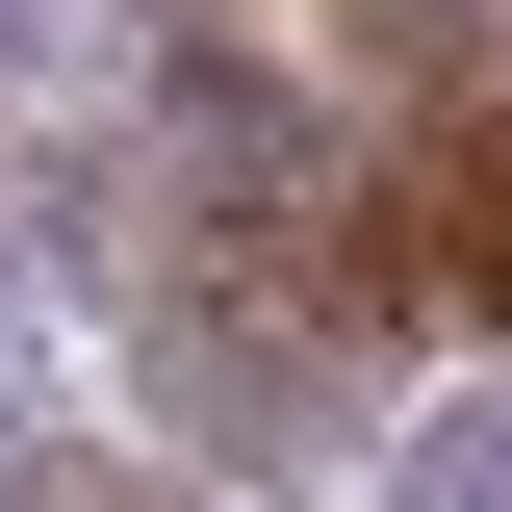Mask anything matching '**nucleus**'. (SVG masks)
<instances>
[{
	"instance_id": "obj_3",
	"label": "nucleus",
	"mask_w": 512,
	"mask_h": 512,
	"mask_svg": "<svg viewBox=\"0 0 512 512\" xmlns=\"http://www.w3.org/2000/svg\"><path fill=\"white\" fill-rule=\"evenodd\" d=\"M461 282H487V308H512V154H487V180H461Z\"/></svg>"
},
{
	"instance_id": "obj_2",
	"label": "nucleus",
	"mask_w": 512,
	"mask_h": 512,
	"mask_svg": "<svg viewBox=\"0 0 512 512\" xmlns=\"http://www.w3.org/2000/svg\"><path fill=\"white\" fill-rule=\"evenodd\" d=\"M26 410H52V308L0 282V487H26Z\"/></svg>"
},
{
	"instance_id": "obj_1",
	"label": "nucleus",
	"mask_w": 512,
	"mask_h": 512,
	"mask_svg": "<svg viewBox=\"0 0 512 512\" xmlns=\"http://www.w3.org/2000/svg\"><path fill=\"white\" fill-rule=\"evenodd\" d=\"M384 512H512V384L410 410V436H384Z\"/></svg>"
}]
</instances>
